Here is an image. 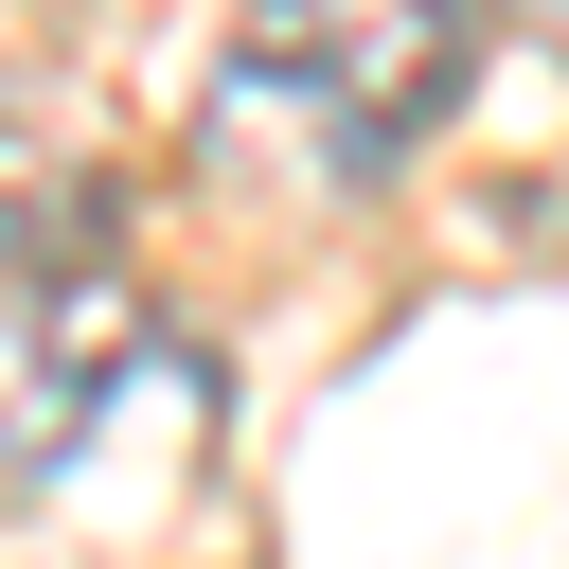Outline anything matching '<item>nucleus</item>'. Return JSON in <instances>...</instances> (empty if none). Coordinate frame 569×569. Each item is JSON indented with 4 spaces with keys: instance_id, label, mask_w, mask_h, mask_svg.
<instances>
[{
    "instance_id": "nucleus-1",
    "label": "nucleus",
    "mask_w": 569,
    "mask_h": 569,
    "mask_svg": "<svg viewBox=\"0 0 569 569\" xmlns=\"http://www.w3.org/2000/svg\"><path fill=\"white\" fill-rule=\"evenodd\" d=\"M462 71H480V0H267L213 71V142L284 160L302 196H373L462 107Z\"/></svg>"
},
{
    "instance_id": "nucleus-2",
    "label": "nucleus",
    "mask_w": 569,
    "mask_h": 569,
    "mask_svg": "<svg viewBox=\"0 0 569 569\" xmlns=\"http://www.w3.org/2000/svg\"><path fill=\"white\" fill-rule=\"evenodd\" d=\"M142 373V267L71 142L0 124V480H53L89 409Z\"/></svg>"
},
{
    "instance_id": "nucleus-3",
    "label": "nucleus",
    "mask_w": 569,
    "mask_h": 569,
    "mask_svg": "<svg viewBox=\"0 0 569 569\" xmlns=\"http://www.w3.org/2000/svg\"><path fill=\"white\" fill-rule=\"evenodd\" d=\"M498 18H516V36H551V53H569V0H498Z\"/></svg>"
}]
</instances>
